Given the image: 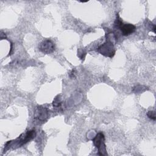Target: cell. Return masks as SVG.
Returning a JSON list of instances; mask_svg holds the SVG:
<instances>
[{
	"label": "cell",
	"mask_w": 156,
	"mask_h": 156,
	"mask_svg": "<svg viewBox=\"0 0 156 156\" xmlns=\"http://www.w3.org/2000/svg\"><path fill=\"white\" fill-rule=\"evenodd\" d=\"M93 142L94 146L99 150V155H107L105 145L104 144V135L102 133H98L96 136L93 139Z\"/></svg>",
	"instance_id": "obj_1"
},
{
	"label": "cell",
	"mask_w": 156,
	"mask_h": 156,
	"mask_svg": "<svg viewBox=\"0 0 156 156\" xmlns=\"http://www.w3.org/2000/svg\"><path fill=\"white\" fill-rule=\"evenodd\" d=\"M97 51L99 52H100L102 55L109 57H112L115 53L113 43L107 40L105 43L101 45L98 48Z\"/></svg>",
	"instance_id": "obj_2"
},
{
	"label": "cell",
	"mask_w": 156,
	"mask_h": 156,
	"mask_svg": "<svg viewBox=\"0 0 156 156\" xmlns=\"http://www.w3.org/2000/svg\"><path fill=\"white\" fill-rule=\"evenodd\" d=\"M22 136V135H20V136H19L16 140L14 141L15 143H16L18 147L21 146L34 138L35 136V131L34 130L28 131L26 133V134H24V136Z\"/></svg>",
	"instance_id": "obj_3"
},
{
	"label": "cell",
	"mask_w": 156,
	"mask_h": 156,
	"mask_svg": "<svg viewBox=\"0 0 156 156\" xmlns=\"http://www.w3.org/2000/svg\"><path fill=\"white\" fill-rule=\"evenodd\" d=\"M39 50L44 54H51L54 52L55 46L54 43L50 40H45L41 42L38 46Z\"/></svg>",
	"instance_id": "obj_4"
},
{
	"label": "cell",
	"mask_w": 156,
	"mask_h": 156,
	"mask_svg": "<svg viewBox=\"0 0 156 156\" xmlns=\"http://www.w3.org/2000/svg\"><path fill=\"white\" fill-rule=\"evenodd\" d=\"M48 117V110L42 107L38 106L34 112V118L38 121H43Z\"/></svg>",
	"instance_id": "obj_5"
},
{
	"label": "cell",
	"mask_w": 156,
	"mask_h": 156,
	"mask_svg": "<svg viewBox=\"0 0 156 156\" xmlns=\"http://www.w3.org/2000/svg\"><path fill=\"white\" fill-rule=\"evenodd\" d=\"M119 29L121 30L122 35L127 36L135 31L136 27L132 24H122Z\"/></svg>",
	"instance_id": "obj_6"
},
{
	"label": "cell",
	"mask_w": 156,
	"mask_h": 156,
	"mask_svg": "<svg viewBox=\"0 0 156 156\" xmlns=\"http://www.w3.org/2000/svg\"><path fill=\"white\" fill-rule=\"evenodd\" d=\"M62 104V102L60 101V99L59 98L58 96H57V97H55V98L54 99V100L53 101V102H52V105L54 107H58L61 105Z\"/></svg>",
	"instance_id": "obj_7"
},
{
	"label": "cell",
	"mask_w": 156,
	"mask_h": 156,
	"mask_svg": "<svg viewBox=\"0 0 156 156\" xmlns=\"http://www.w3.org/2000/svg\"><path fill=\"white\" fill-rule=\"evenodd\" d=\"M147 116L152 120H155L156 116H155V111H149L147 113Z\"/></svg>",
	"instance_id": "obj_8"
},
{
	"label": "cell",
	"mask_w": 156,
	"mask_h": 156,
	"mask_svg": "<svg viewBox=\"0 0 156 156\" xmlns=\"http://www.w3.org/2000/svg\"><path fill=\"white\" fill-rule=\"evenodd\" d=\"M69 76H70V77H71V78L74 77V71L73 69L72 70V71H71V74H69Z\"/></svg>",
	"instance_id": "obj_9"
}]
</instances>
